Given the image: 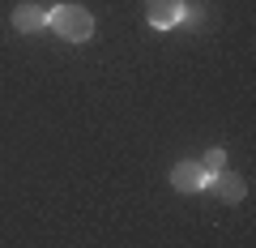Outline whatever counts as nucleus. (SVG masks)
Instances as JSON below:
<instances>
[{
  "instance_id": "obj_1",
  "label": "nucleus",
  "mask_w": 256,
  "mask_h": 248,
  "mask_svg": "<svg viewBox=\"0 0 256 248\" xmlns=\"http://www.w3.org/2000/svg\"><path fill=\"white\" fill-rule=\"evenodd\" d=\"M47 26L60 39H68V43H86V39L94 35V18L82 5H56V9L47 13Z\"/></svg>"
},
{
  "instance_id": "obj_2",
  "label": "nucleus",
  "mask_w": 256,
  "mask_h": 248,
  "mask_svg": "<svg viewBox=\"0 0 256 248\" xmlns=\"http://www.w3.org/2000/svg\"><path fill=\"white\" fill-rule=\"evenodd\" d=\"M184 0H146V18H150V26H158V30H171V26H180L184 22Z\"/></svg>"
},
{
  "instance_id": "obj_3",
  "label": "nucleus",
  "mask_w": 256,
  "mask_h": 248,
  "mask_svg": "<svg viewBox=\"0 0 256 248\" xmlns=\"http://www.w3.org/2000/svg\"><path fill=\"white\" fill-rule=\"evenodd\" d=\"M205 184H210V175H205L196 163H180L171 171V188H175V193H201Z\"/></svg>"
},
{
  "instance_id": "obj_4",
  "label": "nucleus",
  "mask_w": 256,
  "mask_h": 248,
  "mask_svg": "<svg viewBox=\"0 0 256 248\" xmlns=\"http://www.w3.org/2000/svg\"><path fill=\"white\" fill-rule=\"evenodd\" d=\"M210 184H214V193L222 197V201H244V193H248V180L244 175H235V171H226V167H222L218 175H210Z\"/></svg>"
},
{
  "instance_id": "obj_5",
  "label": "nucleus",
  "mask_w": 256,
  "mask_h": 248,
  "mask_svg": "<svg viewBox=\"0 0 256 248\" xmlns=\"http://www.w3.org/2000/svg\"><path fill=\"white\" fill-rule=\"evenodd\" d=\"M47 26V13L38 9V5H18L13 9V30L18 35H34V30H43Z\"/></svg>"
},
{
  "instance_id": "obj_6",
  "label": "nucleus",
  "mask_w": 256,
  "mask_h": 248,
  "mask_svg": "<svg viewBox=\"0 0 256 248\" xmlns=\"http://www.w3.org/2000/svg\"><path fill=\"white\" fill-rule=\"evenodd\" d=\"M196 167H201L205 175H218L222 167H226V154H222V150L214 146V150H205V154H201V163H196Z\"/></svg>"
}]
</instances>
